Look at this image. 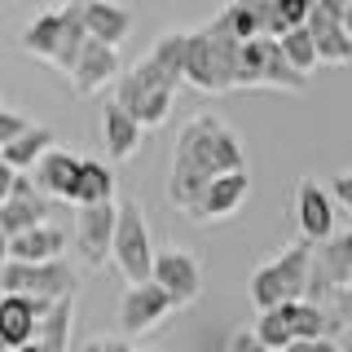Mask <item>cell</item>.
Here are the masks:
<instances>
[{
    "label": "cell",
    "mask_w": 352,
    "mask_h": 352,
    "mask_svg": "<svg viewBox=\"0 0 352 352\" xmlns=\"http://www.w3.org/2000/svg\"><path fill=\"white\" fill-rule=\"evenodd\" d=\"M229 172H247V154H242L238 132L212 110L185 119V128L176 132V146H172L168 198L185 212L216 176H229Z\"/></svg>",
    "instance_id": "1"
},
{
    "label": "cell",
    "mask_w": 352,
    "mask_h": 352,
    "mask_svg": "<svg viewBox=\"0 0 352 352\" xmlns=\"http://www.w3.org/2000/svg\"><path fill=\"white\" fill-rule=\"evenodd\" d=\"M18 352H44V348L40 344H27V348H18Z\"/></svg>",
    "instance_id": "39"
},
{
    "label": "cell",
    "mask_w": 352,
    "mask_h": 352,
    "mask_svg": "<svg viewBox=\"0 0 352 352\" xmlns=\"http://www.w3.org/2000/svg\"><path fill=\"white\" fill-rule=\"evenodd\" d=\"M247 194H251V176H247V172L216 176V181L207 185V190L198 194L181 216L194 220V225H216V220H229V216H234L238 207L247 203Z\"/></svg>",
    "instance_id": "7"
},
{
    "label": "cell",
    "mask_w": 352,
    "mask_h": 352,
    "mask_svg": "<svg viewBox=\"0 0 352 352\" xmlns=\"http://www.w3.org/2000/svg\"><path fill=\"white\" fill-rule=\"evenodd\" d=\"M115 102L124 106L141 128H159V124H168L176 93H163V88H146L132 71H124V75L115 80Z\"/></svg>",
    "instance_id": "11"
},
{
    "label": "cell",
    "mask_w": 352,
    "mask_h": 352,
    "mask_svg": "<svg viewBox=\"0 0 352 352\" xmlns=\"http://www.w3.org/2000/svg\"><path fill=\"white\" fill-rule=\"evenodd\" d=\"M264 14H269V0H238V5H225L212 18V31H225L238 44H251L264 36Z\"/></svg>",
    "instance_id": "19"
},
{
    "label": "cell",
    "mask_w": 352,
    "mask_h": 352,
    "mask_svg": "<svg viewBox=\"0 0 352 352\" xmlns=\"http://www.w3.org/2000/svg\"><path fill=\"white\" fill-rule=\"evenodd\" d=\"M172 313H176V304H172L154 282L128 286L124 300H119V326H124V335H128V339L150 335V330H154V326H163Z\"/></svg>",
    "instance_id": "8"
},
{
    "label": "cell",
    "mask_w": 352,
    "mask_h": 352,
    "mask_svg": "<svg viewBox=\"0 0 352 352\" xmlns=\"http://www.w3.org/2000/svg\"><path fill=\"white\" fill-rule=\"evenodd\" d=\"M278 44H282L286 62H291V66H295L300 75H308V71L317 66V44H313V36H308V27H295L291 36H282Z\"/></svg>",
    "instance_id": "29"
},
{
    "label": "cell",
    "mask_w": 352,
    "mask_h": 352,
    "mask_svg": "<svg viewBox=\"0 0 352 352\" xmlns=\"http://www.w3.org/2000/svg\"><path fill=\"white\" fill-rule=\"evenodd\" d=\"M308 36L317 44V62H330V66L352 62V36L330 14H322L317 0H313V14H308Z\"/></svg>",
    "instance_id": "20"
},
{
    "label": "cell",
    "mask_w": 352,
    "mask_h": 352,
    "mask_svg": "<svg viewBox=\"0 0 352 352\" xmlns=\"http://www.w3.org/2000/svg\"><path fill=\"white\" fill-rule=\"evenodd\" d=\"M308 278H313V247L300 238V242H291L282 256H273L269 264H260V269L251 273V286H247L251 304H256L260 313L300 304V300H308Z\"/></svg>",
    "instance_id": "2"
},
{
    "label": "cell",
    "mask_w": 352,
    "mask_h": 352,
    "mask_svg": "<svg viewBox=\"0 0 352 352\" xmlns=\"http://www.w3.org/2000/svg\"><path fill=\"white\" fill-rule=\"evenodd\" d=\"M256 339H260L264 352H286V348L295 344L291 322H286L282 308H273V313H260V317H256Z\"/></svg>",
    "instance_id": "27"
},
{
    "label": "cell",
    "mask_w": 352,
    "mask_h": 352,
    "mask_svg": "<svg viewBox=\"0 0 352 352\" xmlns=\"http://www.w3.org/2000/svg\"><path fill=\"white\" fill-rule=\"evenodd\" d=\"M53 141H58V137H53L49 128L31 124V128L22 132L18 141H9V146L0 150V163H5L9 172H18V176H22V172H36V163H40L49 150H53Z\"/></svg>",
    "instance_id": "23"
},
{
    "label": "cell",
    "mask_w": 352,
    "mask_h": 352,
    "mask_svg": "<svg viewBox=\"0 0 352 352\" xmlns=\"http://www.w3.org/2000/svg\"><path fill=\"white\" fill-rule=\"evenodd\" d=\"M49 212H53V203L36 190V181H31V176H14V194H9V203L0 207V234L22 238V234H31V229H40V225H53Z\"/></svg>",
    "instance_id": "9"
},
{
    "label": "cell",
    "mask_w": 352,
    "mask_h": 352,
    "mask_svg": "<svg viewBox=\"0 0 352 352\" xmlns=\"http://www.w3.org/2000/svg\"><path fill=\"white\" fill-rule=\"evenodd\" d=\"M75 286H80V273H75V264H5V273H0V291L5 295H27V300H71Z\"/></svg>",
    "instance_id": "4"
},
{
    "label": "cell",
    "mask_w": 352,
    "mask_h": 352,
    "mask_svg": "<svg viewBox=\"0 0 352 352\" xmlns=\"http://www.w3.org/2000/svg\"><path fill=\"white\" fill-rule=\"evenodd\" d=\"M185 84L198 88V93H225V80H220L216 66V44L207 27L185 31Z\"/></svg>",
    "instance_id": "14"
},
{
    "label": "cell",
    "mask_w": 352,
    "mask_h": 352,
    "mask_svg": "<svg viewBox=\"0 0 352 352\" xmlns=\"http://www.w3.org/2000/svg\"><path fill=\"white\" fill-rule=\"evenodd\" d=\"M115 225H119V203L75 207V242H80V260L88 264V269L110 264V251H115Z\"/></svg>",
    "instance_id": "6"
},
{
    "label": "cell",
    "mask_w": 352,
    "mask_h": 352,
    "mask_svg": "<svg viewBox=\"0 0 352 352\" xmlns=\"http://www.w3.org/2000/svg\"><path fill=\"white\" fill-rule=\"evenodd\" d=\"M22 53H31V58L40 62H58V44H62V9H44V14H36L22 27Z\"/></svg>",
    "instance_id": "21"
},
{
    "label": "cell",
    "mask_w": 352,
    "mask_h": 352,
    "mask_svg": "<svg viewBox=\"0 0 352 352\" xmlns=\"http://www.w3.org/2000/svg\"><path fill=\"white\" fill-rule=\"evenodd\" d=\"M141 137H146V128H141L115 97L102 102V146L110 150V159H132V154L141 150Z\"/></svg>",
    "instance_id": "16"
},
{
    "label": "cell",
    "mask_w": 352,
    "mask_h": 352,
    "mask_svg": "<svg viewBox=\"0 0 352 352\" xmlns=\"http://www.w3.org/2000/svg\"><path fill=\"white\" fill-rule=\"evenodd\" d=\"M75 352H132L128 339H115V335H93V339H84Z\"/></svg>",
    "instance_id": "32"
},
{
    "label": "cell",
    "mask_w": 352,
    "mask_h": 352,
    "mask_svg": "<svg viewBox=\"0 0 352 352\" xmlns=\"http://www.w3.org/2000/svg\"><path fill=\"white\" fill-rule=\"evenodd\" d=\"M31 181H36V190L49 198V203L58 198V203H71V207H75V190H80V159L53 146V150L36 163Z\"/></svg>",
    "instance_id": "13"
},
{
    "label": "cell",
    "mask_w": 352,
    "mask_h": 352,
    "mask_svg": "<svg viewBox=\"0 0 352 352\" xmlns=\"http://www.w3.org/2000/svg\"><path fill=\"white\" fill-rule=\"evenodd\" d=\"M84 27H88V40L106 44V49H119L132 31V9L110 5V0H84Z\"/></svg>",
    "instance_id": "15"
},
{
    "label": "cell",
    "mask_w": 352,
    "mask_h": 352,
    "mask_svg": "<svg viewBox=\"0 0 352 352\" xmlns=\"http://www.w3.org/2000/svg\"><path fill=\"white\" fill-rule=\"evenodd\" d=\"M84 44H88L84 0H71V5H62V44H58V62H53V66L71 75L75 62H80V53H84Z\"/></svg>",
    "instance_id": "24"
},
{
    "label": "cell",
    "mask_w": 352,
    "mask_h": 352,
    "mask_svg": "<svg viewBox=\"0 0 352 352\" xmlns=\"http://www.w3.org/2000/svg\"><path fill=\"white\" fill-rule=\"evenodd\" d=\"M128 71L137 75V80L146 84V88H163V93H176V88H181V80H172V75L163 71V66H154L150 58H137V62L128 66Z\"/></svg>",
    "instance_id": "30"
},
{
    "label": "cell",
    "mask_w": 352,
    "mask_h": 352,
    "mask_svg": "<svg viewBox=\"0 0 352 352\" xmlns=\"http://www.w3.org/2000/svg\"><path fill=\"white\" fill-rule=\"evenodd\" d=\"M282 313H286V322H291V335H295V339H304V344L330 339V335L339 330V322L326 313V308H317V304H308V300H300V304H286Z\"/></svg>",
    "instance_id": "25"
},
{
    "label": "cell",
    "mask_w": 352,
    "mask_h": 352,
    "mask_svg": "<svg viewBox=\"0 0 352 352\" xmlns=\"http://www.w3.org/2000/svg\"><path fill=\"white\" fill-rule=\"evenodd\" d=\"M295 220H300V234H304L308 247L335 238V198H330V190H322L313 176H304V181L295 185Z\"/></svg>",
    "instance_id": "10"
},
{
    "label": "cell",
    "mask_w": 352,
    "mask_h": 352,
    "mask_svg": "<svg viewBox=\"0 0 352 352\" xmlns=\"http://www.w3.org/2000/svg\"><path fill=\"white\" fill-rule=\"evenodd\" d=\"M330 198H335V203H344L348 212H352V172H339V176H335V185H330Z\"/></svg>",
    "instance_id": "33"
},
{
    "label": "cell",
    "mask_w": 352,
    "mask_h": 352,
    "mask_svg": "<svg viewBox=\"0 0 352 352\" xmlns=\"http://www.w3.org/2000/svg\"><path fill=\"white\" fill-rule=\"evenodd\" d=\"M229 352H264V348H260L256 330H238V335L229 339Z\"/></svg>",
    "instance_id": "34"
},
{
    "label": "cell",
    "mask_w": 352,
    "mask_h": 352,
    "mask_svg": "<svg viewBox=\"0 0 352 352\" xmlns=\"http://www.w3.org/2000/svg\"><path fill=\"white\" fill-rule=\"evenodd\" d=\"M146 58H150L154 66H163L172 80H181V84H185V31H163L159 44H154Z\"/></svg>",
    "instance_id": "26"
},
{
    "label": "cell",
    "mask_w": 352,
    "mask_h": 352,
    "mask_svg": "<svg viewBox=\"0 0 352 352\" xmlns=\"http://www.w3.org/2000/svg\"><path fill=\"white\" fill-rule=\"evenodd\" d=\"M286 352H317V344H304V339H295V344L286 348Z\"/></svg>",
    "instance_id": "36"
},
{
    "label": "cell",
    "mask_w": 352,
    "mask_h": 352,
    "mask_svg": "<svg viewBox=\"0 0 352 352\" xmlns=\"http://www.w3.org/2000/svg\"><path fill=\"white\" fill-rule=\"evenodd\" d=\"M36 313H31V300L27 295H5L0 300V348L5 352H18L27 344H36Z\"/></svg>",
    "instance_id": "18"
},
{
    "label": "cell",
    "mask_w": 352,
    "mask_h": 352,
    "mask_svg": "<svg viewBox=\"0 0 352 352\" xmlns=\"http://www.w3.org/2000/svg\"><path fill=\"white\" fill-rule=\"evenodd\" d=\"M150 282L159 286V291L168 295L176 308H185V304H194L198 295H203V264H198V256H190V251L168 247V251H159V256H154Z\"/></svg>",
    "instance_id": "5"
},
{
    "label": "cell",
    "mask_w": 352,
    "mask_h": 352,
    "mask_svg": "<svg viewBox=\"0 0 352 352\" xmlns=\"http://www.w3.org/2000/svg\"><path fill=\"white\" fill-rule=\"evenodd\" d=\"M264 44L269 40H251L238 49V75H234V88H264Z\"/></svg>",
    "instance_id": "28"
},
{
    "label": "cell",
    "mask_w": 352,
    "mask_h": 352,
    "mask_svg": "<svg viewBox=\"0 0 352 352\" xmlns=\"http://www.w3.org/2000/svg\"><path fill=\"white\" fill-rule=\"evenodd\" d=\"M132 352H141V348H132Z\"/></svg>",
    "instance_id": "40"
},
{
    "label": "cell",
    "mask_w": 352,
    "mask_h": 352,
    "mask_svg": "<svg viewBox=\"0 0 352 352\" xmlns=\"http://www.w3.org/2000/svg\"><path fill=\"white\" fill-rule=\"evenodd\" d=\"M119 75H124V66H119V49H106V44L88 40L84 53H80V62H75V71H71V88L80 97H93V93H102V88H110Z\"/></svg>",
    "instance_id": "12"
},
{
    "label": "cell",
    "mask_w": 352,
    "mask_h": 352,
    "mask_svg": "<svg viewBox=\"0 0 352 352\" xmlns=\"http://www.w3.org/2000/svg\"><path fill=\"white\" fill-rule=\"evenodd\" d=\"M27 128H31V124H27V119L18 115V110L0 106V150H5L9 141H18V137H22V132H27Z\"/></svg>",
    "instance_id": "31"
},
{
    "label": "cell",
    "mask_w": 352,
    "mask_h": 352,
    "mask_svg": "<svg viewBox=\"0 0 352 352\" xmlns=\"http://www.w3.org/2000/svg\"><path fill=\"white\" fill-rule=\"evenodd\" d=\"M154 256H159V251H154L146 212H141V203L124 198V203H119V225H115V251H110V260H115V269L124 273L128 286H141V282H150V273H154Z\"/></svg>",
    "instance_id": "3"
},
{
    "label": "cell",
    "mask_w": 352,
    "mask_h": 352,
    "mask_svg": "<svg viewBox=\"0 0 352 352\" xmlns=\"http://www.w3.org/2000/svg\"><path fill=\"white\" fill-rule=\"evenodd\" d=\"M339 352H352V330H344V344H339Z\"/></svg>",
    "instance_id": "38"
},
{
    "label": "cell",
    "mask_w": 352,
    "mask_h": 352,
    "mask_svg": "<svg viewBox=\"0 0 352 352\" xmlns=\"http://www.w3.org/2000/svg\"><path fill=\"white\" fill-rule=\"evenodd\" d=\"M344 31L352 36V0H344Z\"/></svg>",
    "instance_id": "37"
},
{
    "label": "cell",
    "mask_w": 352,
    "mask_h": 352,
    "mask_svg": "<svg viewBox=\"0 0 352 352\" xmlns=\"http://www.w3.org/2000/svg\"><path fill=\"white\" fill-rule=\"evenodd\" d=\"M97 203H119V176L102 159H80V190H75V207H97Z\"/></svg>",
    "instance_id": "22"
},
{
    "label": "cell",
    "mask_w": 352,
    "mask_h": 352,
    "mask_svg": "<svg viewBox=\"0 0 352 352\" xmlns=\"http://www.w3.org/2000/svg\"><path fill=\"white\" fill-rule=\"evenodd\" d=\"M9 260L14 264H58L66 260V234L58 225H40L22 238H9Z\"/></svg>",
    "instance_id": "17"
},
{
    "label": "cell",
    "mask_w": 352,
    "mask_h": 352,
    "mask_svg": "<svg viewBox=\"0 0 352 352\" xmlns=\"http://www.w3.org/2000/svg\"><path fill=\"white\" fill-rule=\"evenodd\" d=\"M5 264H9V238L0 234V273H5Z\"/></svg>",
    "instance_id": "35"
}]
</instances>
